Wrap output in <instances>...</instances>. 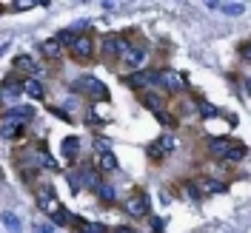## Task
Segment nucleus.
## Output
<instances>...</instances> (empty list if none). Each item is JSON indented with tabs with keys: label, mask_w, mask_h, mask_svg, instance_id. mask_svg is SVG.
Listing matches in <instances>:
<instances>
[{
	"label": "nucleus",
	"mask_w": 251,
	"mask_h": 233,
	"mask_svg": "<svg viewBox=\"0 0 251 233\" xmlns=\"http://www.w3.org/2000/svg\"><path fill=\"white\" fill-rule=\"evenodd\" d=\"M72 88H75V91L89 94V100H106V97H109V88H106L97 77H89V74H86V77H80V80H75V83H72Z\"/></svg>",
	"instance_id": "nucleus-1"
},
{
	"label": "nucleus",
	"mask_w": 251,
	"mask_h": 233,
	"mask_svg": "<svg viewBox=\"0 0 251 233\" xmlns=\"http://www.w3.org/2000/svg\"><path fill=\"white\" fill-rule=\"evenodd\" d=\"M149 208H151L149 193H143V191L131 193V196L126 199V213H128V216H146V213H149Z\"/></svg>",
	"instance_id": "nucleus-2"
},
{
	"label": "nucleus",
	"mask_w": 251,
	"mask_h": 233,
	"mask_svg": "<svg viewBox=\"0 0 251 233\" xmlns=\"http://www.w3.org/2000/svg\"><path fill=\"white\" fill-rule=\"evenodd\" d=\"M128 83H131L134 88H154V85H160L163 80H160L157 71H134V74L128 77Z\"/></svg>",
	"instance_id": "nucleus-3"
},
{
	"label": "nucleus",
	"mask_w": 251,
	"mask_h": 233,
	"mask_svg": "<svg viewBox=\"0 0 251 233\" xmlns=\"http://www.w3.org/2000/svg\"><path fill=\"white\" fill-rule=\"evenodd\" d=\"M126 51H128V43H126L123 37H106L103 54H109V57H126Z\"/></svg>",
	"instance_id": "nucleus-4"
},
{
	"label": "nucleus",
	"mask_w": 251,
	"mask_h": 233,
	"mask_svg": "<svg viewBox=\"0 0 251 233\" xmlns=\"http://www.w3.org/2000/svg\"><path fill=\"white\" fill-rule=\"evenodd\" d=\"M234 145H237V142H231V140H223V137H217V140H211V142H208V151H211L214 156H220V159H226V156H228V151H231Z\"/></svg>",
	"instance_id": "nucleus-5"
},
{
	"label": "nucleus",
	"mask_w": 251,
	"mask_h": 233,
	"mask_svg": "<svg viewBox=\"0 0 251 233\" xmlns=\"http://www.w3.org/2000/svg\"><path fill=\"white\" fill-rule=\"evenodd\" d=\"M160 80H163V85H166L169 91H180V88H186V80H183V74H177V71H163Z\"/></svg>",
	"instance_id": "nucleus-6"
},
{
	"label": "nucleus",
	"mask_w": 251,
	"mask_h": 233,
	"mask_svg": "<svg viewBox=\"0 0 251 233\" xmlns=\"http://www.w3.org/2000/svg\"><path fill=\"white\" fill-rule=\"evenodd\" d=\"M31 117H34V108H29V106H17V108L3 114V120H9V123H15V120H31Z\"/></svg>",
	"instance_id": "nucleus-7"
},
{
	"label": "nucleus",
	"mask_w": 251,
	"mask_h": 233,
	"mask_svg": "<svg viewBox=\"0 0 251 233\" xmlns=\"http://www.w3.org/2000/svg\"><path fill=\"white\" fill-rule=\"evenodd\" d=\"M72 54L80 57V60H83V57H89V54H92V40H89V37H77V43L72 46Z\"/></svg>",
	"instance_id": "nucleus-8"
},
{
	"label": "nucleus",
	"mask_w": 251,
	"mask_h": 233,
	"mask_svg": "<svg viewBox=\"0 0 251 233\" xmlns=\"http://www.w3.org/2000/svg\"><path fill=\"white\" fill-rule=\"evenodd\" d=\"M208 9H220V12H226V15H243V3H208Z\"/></svg>",
	"instance_id": "nucleus-9"
},
{
	"label": "nucleus",
	"mask_w": 251,
	"mask_h": 233,
	"mask_svg": "<svg viewBox=\"0 0 251 233\" xmlns=\"http://www.w3.org/2000/svg\"><path fill=\"white\" fill-rule=\"evenodd\" d=\"M197 188H200V191H208V193H223V191H226V185H223L220 179H208V176H205V179H200V182H197Z\"/></svg>",
	"instance_id": "nucleus-10"
},
{
	"label": "nucleus",
	"mask_w": 251,
	"mask_h": 233,
	"mask_svg": "<svg viewBox=\"0 0 251 233\" xmlns=\"http://www.w3.org/2000/svg\"><path fill=\"white\" fill-rule=\"evenodd\" d=\"M80 151V140L77 137H69V140H63V154H66V159H75Z\"/></svg>",
	"instance_id": "nucleus-11"
},
{
	"label": "nucleus",
	"mask_w": 251,
	"mask_h": 233,
	"mask_svg": "<svg viewBox=\"0 0 251 233\" xmlns=\"http://www.w3.org/2000/svg\"><path fill=\"white\" fill-rule=\"evenodd\" d=\"M23 88H26V94H29V97H37V100L43 97V83H40V80H34V77L26 80V83H23Z\"/></svg>",
	"instance_id": "nucleus-12"
},
{
	"label": "nucleus",
	"mask_w": 251,
	"mask_h": 233,
	"mask_svg": "<svg viewBox=\"0 0 251 233\" xmlns=\"http://www.w3.org/2000/svg\"><path fill=\"white\" fill-rule=\"evenodd\" d=\"M60 40L57 37H51V40H43V54L46 57H60Z\"/></svg>",
	"instance_id": "nucleus-13"
},
{
	"label": "nucleus",
	"mask_w": 251,
	"mask_h": 233,
	"mask_svg": "<svg viewBox=\"0 0 251 233\" xmlns=\"http://www.w3.org/2000/svg\"><path fill=\"white\" fill-rule=\"evenodd\" d=\"M20 134H23V125L20 123H9V120H3V137H6V140L20 137Z\"/></svg>",
	"instance_id": "nucleus-14"
},
{
	"label": "nucleus",
	"mask_w": 251,
	"mask_h": 233,
	"mask_svg": "<svg viewBox=\"0 0 251 233\" xmlns=\"http://www.w3.org/2000/svg\"><path fill=\"white\" fill-rule=\"evenodd\" d=\"M123 63L128 65V68H131V65H140V63H143V51H140V48H128V51H126V57H123Z\"/></svg>",
	"instance_id": "nucleus-15"
},
{
	"label": "nucleus",
	"mask_w": 251,
	"mask_h": 233,
	"mask_svg": "<svg viewBox=\"0 0 251 233\" xmlns=\"http://www.w3.org/2000/svg\"><path fill=\"white\" fill-rule=\"evenodd\" d=\"M15 68H17V71H26V74H31V71L37 68V63L31 60V57H17V60H15Z\"/></svg>",
	"instance_id": "nucleus-16"
},
{
	"label": "nucleus",
	"mask_w": 251,
	"mask_h": 233,
	"mask_svg": "<svg viewBox=\"0 0 251 233\" xmlns=\"http://www.w3.org/2000/svg\"><path fill=\"white\" fill-rule=\"evenodd\" d=\"M100 171H106V173L117 171V159H114L111 154H103L100 156Z\"/></svg>",
	"instance_id": "nucleus-17"
},
{
	"label": "nucleus",
	"mask_w": 251,
	"mask_h": 233,
	"mask_svg": "<svg viewBox=\"0 0 251 233\" xmlns=\"http://www.w3.org/2000/svg\"><path fill=\"white\" fill-rule=\"evenodd\" d=\"M243 156H246V145H243V142H237L234 148L228 151V156H226V162H240Z\"/></svg>",
	"instance_id": "nucleus-18"
},
{
	"label": "nucleus",
	"mask_w": 251,
	"mask_h": 233,
	"mask_svg": "<svg viewBox=\"0 0 251 233\" xmlns=\"http://www.w3.org/2000/svg\"><path fill=\"white\" fill-rule=\"evenodd\" d=\"M100 199H103V202H114V199H117L114 188H109V185H100Z\"/></svg>",
	"instance_id": "nucleus-19"
},
{
	"label": "nucleus",
	"mask_w": 251,
	"mask_h": 233,
	"mask_svg": "<svg viewBox=\"0 0 251 233\" xmlns=\"http://www.w3.org/2000/svg\"><path fill=\"white\" fill-rule=\"evenodd\" d=\"M197 111H200V114H203V117H214V114H217V108H214V106H211V103H197Z\"/></svg>",
	"instance_id": "nucleus-20"
},
{
	"label": "nucleus",
	"mask_w": 251,
	"mask_h": 233,
	"mask_svg": "<svg viewBox=\"0 0 251 233\" xmlns=\"http://www.w3.org/2000/svg\"><path fill=\"white\" fill-rule=\"evenodd\" d=\"M57 40H60V43H66V46H75V43H77V37H75L72 31H60V34H57Z\"/></svg>",
	"instance_id": "nucleus-21"
},
{
	"label": "nucleus",
	"mask_w": 251,
	"mask_h": 233,
	"mask_svg": "<svg viewBox=\"0 0 251 233\" xmlns=\"http://www.w3.org/2000/svg\"><path fill=\"white\" fill-rule=\"evenodd\" d=\"M83 233H109L103 225H94V222H89V225H83Z\"/></svg>",
	"instance_id": "nucleus-22"
},
{
	"label": "nucleus",
	"mask_w": 251,
	"mask_h": 233,
	"mask_svg": "<svg viewBox=\"0 0 251 233\" xmlns=\"http://www.w3.org/2000/svg\"><path fill=\"white\" fill-rule=\"evenodd\" d=\"M243 57H246V60H251V43H246V46H243Z\"/></svg>",
	"instance_id": "nucleus-23"
},
{
	"label": "nucleus",
	"mask_w": 251,
	"mask_h": 233,
	"mask_svg": "<svg viewBox=\"0 0 251 233\" xmlns=\"http://www.w3.org/2000/svg\"><path fill=\"white\" fill-rule=\"evenodd\" d=\"M114 233H131V228H117Z\"/></svg>",
	"instance_id": "nucleus-24"
},
{
	"label": "nucleus",
	"mask_w": 251,
	"mask_h": 233,
	"mask_svg": "<svg viewBox=\"0 0 251 233\" xmlns=\"http://www.w3.org/2000/svg\"><path fill=\"white\" fill-rule=\"evenodd\" d=\"M246 91L251 94V77H246Z\"/></svg>",
	"instance_id": "nucleus-25"
}]
</instances>
